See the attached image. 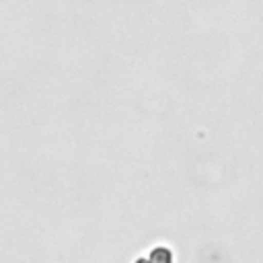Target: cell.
<instances>
[{
  "instance_id": "6da1fadb",
  "label": "cell",
  "mask_w": 263,
  "mask_h": 263,
  "mask_svg": "<svg viewBox=\"0 0 263 263\" xmlns=\"http://www.w3.org/2000/svg\"><path fill=\"white\" fill-rule=\"evenodd\" d=\"M150 257H152V259H158V257H160V259H164V261H171V253H168V251H164V249H156Z\"/></svg>"
}]
</instances>
